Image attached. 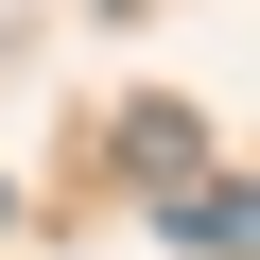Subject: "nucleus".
Returning a JSON list of instances; mask_svg holds the SVG:
<instances>
[{
    "instance_id": "1",
    "label": "nucleus",
    "mask_w": 260,
    "mask_h": 260,
    "mask_svg": "<svg viewBox=\"0 0 260 260\" xmlns=\"http://www.w3.org/2000/svg\"><path fill=\"white\" fill-rule=\"evenodd\" d=\"M0 208H18V191H0Z\"/></svg>"
}]
</instances>
